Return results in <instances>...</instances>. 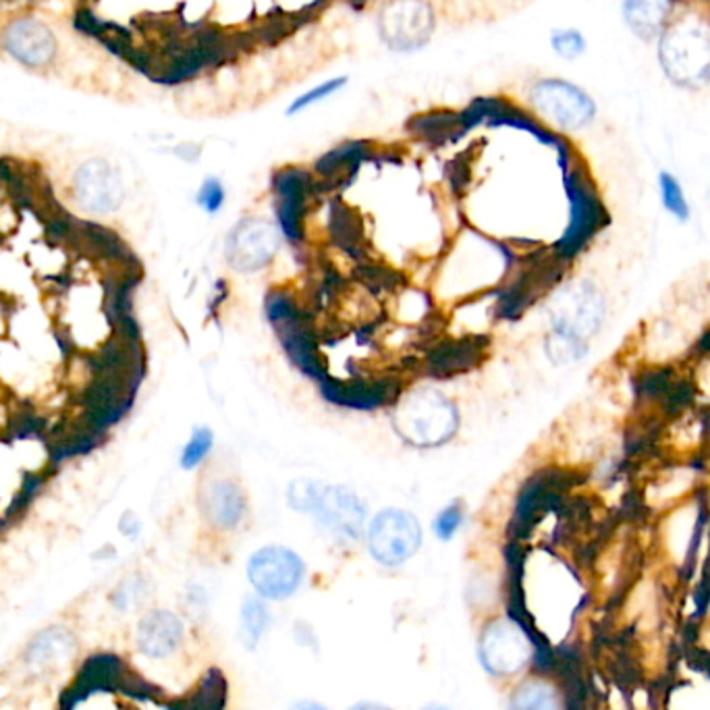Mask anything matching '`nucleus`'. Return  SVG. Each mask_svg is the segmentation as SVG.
I'll list each match as a JSON object with an SVG mask.
<instances>
[{
    "mask_svg": "<svg viewBox=\"0 0 710 710\" xmlns=\"http://www.w3.org/2000/svg\"><path fill=\"white\" fill-rule=\"evenodd\" d=\"M609 316V302L593 281H574L559 289L549 306L544 353L555 365L582 362Z\"/></svg>",
    "mask_w": 710,
    "mask_h": 710,
    "instance_id": "1",
    "label": "nucleus"
},
{
    "mask_svg": "<svg viewBox=\"0 0 710 710\" xmlns=\"http://www.w3.org/2000/svg\"><path fill=\"white\" fill-rule=\"evenodd\" d=\"M393 426L405 442L418 449H432L458 435L460 414L455 404L439 391L420 388L397 402Z\"/></svg>",
    "mask_w": 710,
    "mask_h": 710,
    "instance_id": "2",
    "label": "nucleus"
},
{
    "mask_svg": "<svg viewBox=\"0 0 710 710\" xmlns=\"http://www.w3.org/2000/svg\"><path fill=\"white\" fill-rule=\"evenodd\" d=\"M532 115L557 134H576L595 123V98L563 77H542L528 90Z\"/></svg>",
    "mask_w": 710,
    "mask_h": 710,
    "instance_id": "3",
    "label": "nucleus"
},
{
    "mask_svg": "<svg viewBox=\"0 0 710 710\" xmlns=\"http://www.w3.org/2000/svg\"><path fill=\"white\" fill-rule=\"evenodd\" d=\"M658 44V60L673 83L700 88L710 81V32L700 21H669Z\"/></svg>",
    "mask_w": 710,
    "mask_h": 710,
    "instance_id": "4",
    "label": "nucleus"
},
{
    "mask_svg": "<svg viewBox=\"0 0 710 710\" xmlns=\"http://www.w3.org/2000/svg\"><path fill=\"white\" fill-rule=\"evenodd\" d=\"M437 27V13L428 0H386L376 15V30L395 53L424 48Z\"/></svg>",
    "mask_w": 710,
    "mask_h": 710,
    "instance_id": "5",
    "label": "nucleus"
},
{
    "mask_svg": "<svg viewBox=\"0 0 710 710\" xmlns=\"http://www.w3.org/2000/svg\"><path fill=\"white\" fill-rule=\"evenodd\" d=\"M420 546V521L405 509H384L368 528V551L384 567L404 565Z\"/></svg>",
    "mask_w": 710,
    "mask_h": 710,
    "instance_id": "6",
    "label": "nucleus"
},
{
    "mask_svg": "<svg viewBox=\"0 0 710 710\" xmlns=\"http://www.w3.org/2000/svg\"><path fill=\"white\" fill-rule=\"evenodd\" d=\"M71 198L86 214L111 216L125 202V185L121 173L106 158H90L71 177Z\"/></svg>",
    "mask_w": 710,
    "mask_h": 710,
    "instance_id": "7",
    "label": "nucleus"
},
{
    "mask_svg": "<svg viewBox=\"0 0 710 710\" xmlns=\"http://www.w3.org/2000/svg\"><path fill=\"white\" fill-rule=\"evenodd\" d=\"M306 576L302 557L288 546H264L251 555L248 577L256 595L264 600H285L295 595Z\"/></svg>",
    "mask_w": 710,
    "mask_h": 710,
    "instance_id": "8",
    "label": "nucleus"
},
{
    "mask_svg": "<svg viewBox=\"0 0 710 710\" xmlns=\"http://www.w3.org/2000/svg\"><path fill=\"white\" fill-rule=\"evenodd\" d=\"M283 235L269 221L246 218L235 225L225 244V256L237 272H258L267 269L281 250Z\"/></svg>",
    "mask_w": 710,
    "mask_h": 710,
    "instance_id": "9",
    "label": "nucleus"
},
{
    "mask_svg": "<svg viewBox=\"0 0 710 710\" xmlns=\"http://www.w3.org/2000/svg\"><path fill=\"white\" fill-rule=\"evenodd\" d=\"M309 516L339 540H360L364 534L365 505L351 488L320 482Z\"/></svg>",
    "mask_w": 710,
    "mask_h": 710,
    "instance_id": "10",
    "label": "nucleus"
},
{
    "mask_svg": "<svg viewBox=\"0 0 710 710\" xmlns=\"http://www.w3.org/2000/svg\"><path fill=\"white\" fill-rule=\"evenodd\" d=\"M478 654L486 672L507 677L528 665L532 658V644L518 623L511 619H497L484 628Z\"/></svg>",
    "mask_w": 710,
    "mask_h": 710,
    "instance_id": "11",
    "label": "nucleus"
},
{
    "mask_svg": "<svg viewBox=\"0 0 710 710\" xmlns=\"http://www.w3.org/2000/svg\"><path fill=\"white\" fill-rule=\"evenodd\" d=\"M274 193H277V214L281 229L289 239L300 241L304 235V212L309 192L314 190L312 177L302 169H285L274 174Z\"/></svg>",
    "mask_w": 710,
    "mask_h": 710,
    "instance_id": "12",
    "label": "nucleus"
},
{
    "mask_svg": "<svg viewBox=\"0 0 710 710\" xmlns=\"http://www.w3.org/2000/svg\"><path fill=\"white\" fill-rule=\"evenodd\" d=\"M202 514L218 530H235L248 514V497L235 481L221 478L202 493Z\"/></svg>",
    "mask_w": 710,
    "mask_h": 710,
    "instance_id": "13",
    "label": "nucleus"
},
{
    "mask_svg": "<svg viewBox=\"0 0 710 710\" xmlns=\"http://www.w3.org/2000/svg\"><path fill=\"white\" fill-rule=\"evenodd\" d=\"M323 393L328 402L358 409H372L384 404H391L399 395V383L393 379H376V381H351V383H337V381H320Z\"/></svg>",
    "mask_w": 710,
    "mask_h": 710,
    "instance_id": "14",
    "label": "nucleus"
},
{
    "mask_svg": "<svg viewBox=\"0 0 710 710\" xmlns=\"http://www.w3.org/2000/svg\"><path fill=\"white\" fill-rule=\"evenodd\" d=\"M181 640H183V623L171 611H153L144 615L135 634L139 653L150 658L171 656L181 646Z\"/></svg>",
    "mask_w": 710,
    "mask_h": 710,
    "instance_id": "15",
    "label": "nucleus"
},
{
    "mask_svg": "<svg viewBox=\"0 0 710 710\" xmlns=\"http://www.w3.org/2000/svg\"><path fill=\"white\" fill-rule=\"evenodd\" d=\"M673 0H623L621 13L635 38L653 42L673 20Z\"/></svg>",
    "mask_w": 710,
    "mask_h": 710,
    "instance_id": "16",
    "label": "nucleus"
},
{
    "mask_svg": "<svg viewBox=\"0 0 710 710\" xmlns=\"http://www.w3.org/2000/svg\"><path fill=\"white\" fill-rule=\"evenodd\" d=\"M9 50L23 65L40 67L53 57L55 40L53 34L40 23H20L9 34Z\"/></svg>",
    "mask_w": 710,
    "mask_h": 710,
    "instance_id": "17",
    "label": "nucleus"
},
{
    "mask_svg": "<svg viewBox=\"0 0 710 710\" xmlns=\"http://www.w3.org/2000/svg\"><path fill=\"white\" fill-rule=\"evenodd\" d=\"M654 183H656V198H658L661 211L681 227L690 225L694 218V206L684 181L673 173L672 169H661L656 173Z\"/></svg>",
    "mask_w": 710,
    "mask_h": 710,
    "instance_id": "18",
    "label": "nucleus"
},
{
    "mask_svg": "<svg viewBox=\"0 0 710 710\" xmlns=\"http://www.w3.org/2000/svg\"><path fill=\"white\" fill-rule=\"evenodd\" d=\"M484 343L478 341H447L435 351H430L428 358V370L435 374H455L481 360Z\"/></svg>",
    "mask_w": 710,
    "mask_h": 710,
    "instance_id": "19",
    "label": "nucleus"
},
{
    "mask_svg": "<svg viewBox=\"0 0 710 710\" xmlns=\"http://www.w3.org/2000/svg\"><path fill=\"white\" fill-rule=\"evenodd\" d=\"M270 623H272V615L269 611V605L262 596H248L241 605L239 611V640L241 644L253 651L262 635L269 632Z\"/></svg>",
    "mask_w": 710,
    "mask_h": 710,
    "instance_id": "20",
    "label": "nucleus"
},
{
    "mask_svg": "<svg viewBox=\"0 0 710 710\" xmlns=\"http://www.w3.org/2000/svg\"><path fill=\"white\" fill-rule=\"evenodd\" d=\"M509 710H561L555 688L542 679H528L509 698Z\"/></svg>",
    "mask_w": 710,
    "mask_h": 710,
    "instance_id": "21",
    "label": "nucleus"
},
{
    "mask_svg": "<svg viewBox=\"0 0 710 710\" xmlns=\"http://www.w3.org/2000/svg\"><path fill=\"white\" fill-rule=\"evenodd\" d=\"M346 86L347 76L330 77L327 81H323V83L314 86L312 90H307L304 94H300V97L295 98V100H293V102L288 106V115L295 116L300 115V113H304L307 109H312V106H316V104L325 102L327 98L335 97V94H337V92H341Z\"/></svg>",
    "mask_w": 710,
    "mask_h": 710,
    "instance_id": "22",
    "label": "nucleus"
},
{
    "mask_svg": "<svg viewBox=\"0 0 710 710\" xmlns=\"http://www.w3.org/2000/svg\"><path fill=\"white\" fill-rule=\"evenodd\" d=\"M551 50L563 60H577L586 55L588 40L577 27H557L551 32Z\"/></svg>",
    "mask_w": 710,
    "mask_h": 710,
    "instance_id": "23",
    "label": "nucleus"
},
{
    "mask_svg": "<svg viewBox=\"0 0 710 710\" xmlns=\"http://www.w3.org/2000/svg\"><path fill=\"white\" fill-rule=\"evenodd\" d=\"M212 447H214V435L211 428L200 426L195 428L190 437V441L185 442L179 463L183 470H193L198 467L202 461L211 455Z\"/></svg>",
    "mask_w": 710,
    "mask_h": 710,
    "instance_id": "24",
    "label": "nucleus"
},
{
    "mask_svg": "<svg viewBox=\"0 0 710 710\" xmlns=\"http://www.w3.org/2000/svg\"><path fill=\"white\" fill-rule=\"evenodd\" d=\"M463 518H465V509L461 505L460 500H453L449 503L441 514L435 518V523H432V530L437 538L441 540H451V538L458 534V530L463 523Z\"/></svg>",
    "mask_w": 710,
    "mask_h": 710,
    "instance_id": "25",
    "label": "nucleus"
},
{
    "mask_svg": "<svg viewBox=\"0 0 710 710\" xmlns=\"http://www.w3.org/2000/svg\"><path fill=\"white\" fill-rule=\"evenodd\" d=\"M198 206L209 214H216L225 206V200H227V192H225V185L216 179V177H209L204 179V183L200 185L198 190Z\"/></svg>",
    "mask_w": 710,
    "mask_h": 710,
    "instance_id": "26",
    "label": "nucleus"
},
{
    "mask_svg": "<svg viewBox=\"0 0 710 710\" xmlns=\"http://www.w3.org/2000/svg\"><path fill=\"white\" fill-rule=\"evenodd\" d=\"M139 530H142V523H139V518L135 516L134 511H125L119 518V532L123 537L135 538L139 534Z\"/></svg>",
    "mask_w": 710,
    "mask_h": 710,
    "instance_id": "27",
    "label": "nucleus"
},
{
    "mask_svg": "<svg viewBox=\"0 0 710 710\" xmlns=\"http://www.w3.org/2000/svg\"><path fill=\"white\" fill-rule=\"evenodd\" d=\"M288 710H328L325 705L314 702V700H300L295 705H291Z\"/></svg>",
    "mask_w": 710,
    "mask_h": 710,
    "instance_id": "28",
    "label": "nucleus"
},
{
    "mask_svg": "<svg viewBox=\"0 0 710 710\" xmlns=\"http://www.w3.org/2000/svg\"><path fill=\"white\" fill-rule=\"evenodd\" d=\"M349 710H391L388 707H384V705H379V702H358V705H353L351 709Z\"/></svg>",
    "mask_w": 710,
    "mask_h": 710,
    "instance_id": "29",
    "label": "nucleus"
},
{
    "mask_svg": "<svg viewBox=\"0 0 710 710\" xmlns=\"http://www.w3.org/2000/svg\"><path fill=\"white\" fill-rule=\"evenodd\" d=\"M420 710H451V709H447L444 705H437V702H432V705H426V707H424V709H420Z\"/></svg>",
    "mask_w": 710,
    "mask_h": 710,
    "instance_id": "30",
    "label": "nucleus"
}]
</instances>
